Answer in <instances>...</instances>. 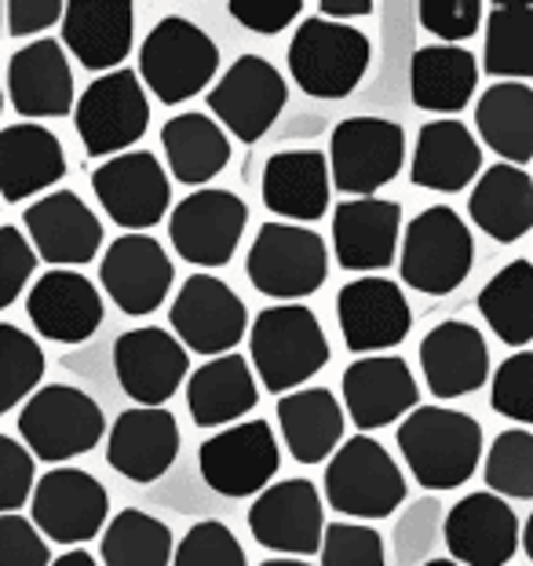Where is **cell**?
<instances>
[{
  "label": "cell",
  "mask_w": 533,
  "mask_h": 566,
  "mask_svg": "<svg viewBox=\"0 0 533 566\" xmlns=\"http://www.w3.org/2000/svg\"><path fill=\"white\" fill-rule=\"evenodd\" d=\"M479 176L482 147L468 125H460L457 117H439V122L420 125L414 165H409L414 187L435 190V195H460Z\"/></svg>",
  "instance_id": "cell-32"
},
{
  "label": "cell",
  "mask_w": 533,
  "mask_h": 566,
  "mask_svg": "<svg viewBox=\"0 0 533 566\" xmlns=\"http://www.w3.org/2000/svg\"><path fill=\"white\" fill-rule=\"evenodd\" d=\"M468 216L493 242L512 245L533 231V179L515 165H490L475 179Z\"/></svg>",
  "instance_id": "cell-35"
},
{
  "label": "cell",
  "mask_w": 533,
  "mask_h": 566,
  "mask_svg": "<svg viewBox=\"0 0 533 566\" xmlns=\"http://www.w3.org/2000/svg\"><path fill=\"white\" fill-rule=\"evenodd\" d=\"M475 132L504 165L533 161V84H490L475 103Z\"/></svg>",
  "instance_id": "cell-38"
},
{
  "label": "cell",
  "mask_w": 533,
  "mask_h": 566,
  "mask_svg": "<svg viewBox=\"0 0 533 566\" xmlns=\"http://www.w3.org/2000/svg\"><path fill=\"white\" fill-rule=\"evenodd\" d=\"M33 526L44 541L55 545H84L92 537H103L111 523V493L84 468L59 464L44 472L33 486Z\"/></svg>",
  "instance_id": "cell-15"
},
{
  "label": "cell",
  "mask_w": 533,
  "mask_h": 566,
  "mask_svg": "<svg viewBox=\"0 0 533 566\" xmlns=\"http://www.w3.org/2000/svg\"><path fill=\"white\" fill-rule=\"evenodd\" d=\"M344 406L330 388H300L278 399V428L300 464H325L344 442Z\"/></svg>",
  "instance_id": "cell-34"
},
{
  "label": "cell",
  "mask_w": 533,
  "mask_h": 566,
  "mask_svg": "<svg viewBox=\"0 0 533 566\" xmlns=\"http://www.w3.org/2000/svg\"><path fill=\"white\" fill-rule=\"evenodd\" d=\"M336 325L351 355H387L414 329V311L403 293V285L366 274V279L347 282L336 293Z\"/></svg>",
  "instance_id": "cell-17"
},
{
  "label": "cell",
  "mask_w": 533,
  "mask_h": 566,
  "mask_svg": "<svg viewBox=\"0 0 533 566\" xmlns=\"http://www.w3.org/2000/svg\"><path fill=\"white\" fill-rule=\"evenodd\" d=\"M227 15L238 19V27H245L249 33L274 38V33L289 30L304 15V4L300 0H285V4H271V0H230Z\"/></svg>",
  "instance_id": "cell-51"
},
{
  "label": "cell",
  "mask_w": 533,
  "mask_h": 566,
  "mask_svg": "<svg viewBox=\"0 0 533 566\" xmlns=\"http://www.w3.org/2000/svg\"><path fill=\"white\" fill-rule=\"evenodd\" d=\"M406 475L384 442L373 436H351L325 464V501L351 523L387 520L406 501Z\"/></svg>",
  "instance_id": "cell-7"
},
{
  "label": "cell",
  "mask_w": 533,
  "mask_h": 566,
  "mask_svg": "<svg viewBox=\"0 0 533 566\" xmlns=\"http://www.w3.org/2000/svg\"><path fill=\"white\" fill-rule=\"evenodd\" d=\"M249 205L234 190L201 187L168 212V242L194 268H227L245 238Z\"/></svg>",
  "instance_id": "cell-13"
},
{
  "label": "cell",
  "mask_w": 533,
  "mask_h": 566,
  "mask_svg": "<svg viewBox=\"0 0 533 566\" xmlns=\"http://www.w3.org/2000/svg\"><path fill=\"white\" fill-rule=\"evenodd\" d=\"M92 190L100 198L103 212L128 234L150 231L161 223L173 205V184H168L165 165L150 150H128L117 158L95 165Z\"/></svg>",
  "instance_id": "cell-16"
},
{
  "label": "cell",
  "mask_w": 533,
  "mask_h": 566,
  "mask_svg": "<svg viewBox=\"0 0 533 566\" xmlns=\"http://www.w3.org/2000/svg\"><path fill=\"white\" fill-rule=\"evenodd\" d=\"M100 282L106 296L121 307V315L143 318L165 304L168 289L176 282V268L161 242L150 234H121L103 252Z\"/></svg>",
  "instance_id": "cell-21"
},
{
  "label": "cell",
  "mask_w": 533,
  "mask_h": 566,
  "mask_svg": "<svg viewBox=\"0 0 533 566\" xmlns=\"http://www.w3.org/2000/svg\"><path fill=\"white\" fill-rule=\"evenodd\" d=\"M420 373L435 399H460L490 380V347L471 322L446 318L424 333Z\"/></svg>",
  "instance_id": "cell-29"
},
{
  "label": "cell",
  "mask_w": 533,
  "mask_h": 566,
  "mask_svg": "<svg viewBox=\"0 0 533 566\" xmlns=\"http://www.w3.org/2000/svg\"><path fill=\"white\" fill-rule=\"evenodd\" d=\"M179 424L168 409H125L106 428V464L128 483H157L179 457Z\"/></svg>",
  "instance_id": "cell-24"
},
{
  "label": "cell",
  "mask_w": 533,
  "mask_h": 566,
  "mask_svg": "<svg viewBox=\"0 0 533 566\" xmlns=\"http://www.w3.org/2000/svg\"><path fill=\"white\" fill-rule=\"evenodd\" d=\"M420 566H457L453 559H428V563H420Z\"/></svg>",
  "instance_id": "cell-57"
},
{
  "label": "cell",
  "mask_w": 533,
  "mask_h": 566,
  "mask_svg": "<svg viewBox=\"0 0 533 566\" xmlns=\"http://www.w3.org/2000/svg\"><path fill=\"white\" fill-rule=\"evenodd\" d=\"M406 132L387 117L358 114L344 117L330 136V176L333 187L351 198H373L380 187L403 172Z\"/></svg>",
  "instance_id": "cell-10"
},
{
  "label": "cell",
  "mask_w": 533,
  "mask_h": 566,
  "mask_svg": "<svg viewBox=\"0 0 533 566\" xmlns=\"http://www.w3.org/2000/svg\"><path fill=\"white\" fill-rule=\"evenodd\" d=\"M52 566H103L100 559L92 556V552H84V548H70L63 552L59 559H52Z\"/></svg>",
  "instance_id": "cell-54"
},
{
  "label": "cell",
  "mask_w": 533,
  "mask_h": 566,
  "mask_svg": "<svg viewBox=\"0 0 533 566\" xmlns=\"http://www.w3.org/2000/svg\"><path fill=\"white\" fill-rule=\"evenodd\" d=\"M0 566H52L48 541L27 515H0Z\"/></svg>",
  "instance_id": "cell-50"
},
{
  "label": "cell",
  "mask_w": 533,
  "mask_h": 566,
  "mask_svg": "<svg viewBox=\"0 0 533 566\" xmlns=\"http://www.w3.org/2000/svg\"><path fill=\"white\" fill-rule=\"evenodd\" d=\"M482 479L504 501H533V431L508 428L482 453Z\"/></svg>",
  "instance_id": "cell-43"
},
{
  "label": "cell",
  "mask_w": 533,
  "mask_h": 566,
  "mask_svg": "<svg viewBox=\"0 0 533 566\" xmlns=\"http://www.w3.org/2000/svg\"><path fill=\"white\" fill-rule=\"evenodd\" d=\"M519 515L504 497L475 490L460 497L442 523L446 548L457 566H508L519 548Z\"/></svg>",
  "instance_id": "cell-22"
},
{
  "label": "cell",
  "mask_w": 533,
  "mask_h": 566,
  "mask_svg": "<svg viewBox=\"0 0 533 566\" xmlns=\"http://www.w3.org/2000/svg\"><path fill=\"white\" fill-rule=\"evenodd\" d=\"M318 15L330 22H344V19H366L373 15V0H322Z\"/></svg>",
  "instance_id": "cell-53"
},
{
  "label": "cell",
  "mask_w": 533,
  "mask_h": 566,
  "mask_svg": "<svg viewBox=\"0 0 533 566\" xmlns=\"http://www.w3.org/2000/svg\"><path fill=\"white\" fill-rule=\"evenodd\" d=\"M114 377L136 406L165 409L190 377V352L161 325H139L114 340Z\"/></svg>",
  "instance_id": "cell-18"
},
{
  "label": "cell",
  "mask_w": 533,
  "mask_h": 566,
  "mask_svg": "<svg viewBox=\"0 0 533 566\" xmlns=\"http://www.w3.org/2000/svg\"><path fill=\"white\" fill-rule=\"evenodd\" d=\"M341 391H344V413L355 420L358 436H369L373 428L403 424L420 402L414 369L398 355L355 358L344 369Z\"/></svg>",
  "instance_id": "cell-20"
},
{
  "label": "cell",
  "mask_w": 533,
  "mask_h": 566,
  "mask_svg": "<svg viewBox=\"0 0 533 566\" xmlns=\"http://www.w3.org/2000/svg\"><path fill=\"white\" fill-rule=\"evenodd\" d=\"M27 315L44 340L84 344L103 325V296L84 274L52 268L33 282L27 296Z\"/></svg>",
  "instance_id": "cell-27"
},
{
  "label": "cell",
  "mask_w": 533,
  "mask_h": 566,
  "mask_svg": "<svg viewBox=\"0 0 533 566\" xmlns=\"http://www.w3.org/2000/svg\"><path fill=\"white\" fill-rule=\"evenodd\" d=\"M289 103V84L263 55H238L227 74L212 84L209 111L212 122L238 143H260Z\"/></svg>",
  "instance_id": "cell-12"
},
{
  "label": "cell",
  "mask_w": 533,
  "mask_h": 566,
  "mask_svg": "<svg viewBox=\"0 0 533 566\" xmlns=\"http://www.w3.org/2000/svg\"><path fill=\"white\" fill-rule=\"evenodd\" d=\"M479 88V63L468 48L428 44L409 59V95L428 114L453 117L471 103Z\"/></svg>",
  "instance_id": "cell-36"
},
{
  "label": "cell",
  "mask_w": 533,
  "mask_h": 566,
  "mask_svg": "<svg viewBox=\"0 0 533 566\" xmlns=\"http://www.w3.org/2000/svg\"><path fill=\"white\" fill-rule=\"evenodd\" d=\"M519 537H523V552H526L530 563H533V512H530V520H526L523 534H519Z\"/></svg>",
  "instance_id": "cell-55"
},
{
  "label": "cell",
  "mask_w": 533,
  "mask_h": 566,
  "mask_svg": "<svg viewBox=\"0 0 533 566\" xmlns=\"http://www.w3.org/2000/svg\"><path fill=\"white\" fill-rule=\"evenodd\" d=\"M257 402V377H252V366L238 352L209 358L187 377V413L198 428L241 424V417H249Z\"/></svg>",
  "instance_id": "cell-33"
},
{
  "label": "cell",
  "mask_w": 533,
  "mask_h": 566,
  "mask_svg": "<svg viewBox=\"0 0 533 566\" xmlns=\"http://www.w3.org/2000/svg\"><path fill=\"white\" fill-rule=\"evenodd\" d=\"M198 468L220 497H260L282 468V446L266 420H241L201 442Z\"/></svg>",
  "instance_id": "cell-14"
},
{
  "label": "cell",
  "mask_w": 533,
  "mask_h": 566,
  "mask_svg": "<svg viewBox=\"0 0 533 566\" xmlns=\"http://www.w3.org/2000/svg\"><path fill=\"white\" fill-rule=\"evenodd\" d=\"M22 223H27L38 260L52 263V268H81V263H92L95 252L103 249L100 216L74 190H55V195L38 198L22 212Z\"/></svg>",
  "instance_id": "cell-23"
},
{
  "label": "cell",
  "mask_w": 533,
  "mask_h": 566,
  "mask_svg": "<svg viewBox=\"0 0 533 566\" xmlns=\"http://www.w3.org/2000/svg\"><path fill=\"white\" fill-rule=\"evenodd\" d=\"M176 340L194 355L220 358L230 355L249 333V307L234 289L209 271H198L184 279L179 293L168 307Z\"/></svg>",
  "instance_id": "cell-11"
},
{
  "label": "cell",
  "mask_w": 533,
  "mask_h": 566,
  "mask_svg": "<svg viewBox=\"0 0 533 566\" xmlns=\"http://www.w3.org/2000/svg\"><path fill=\"white\" fill-rule=\"evenodd\" d=\"M173 552L176 537L168 523L139 509H121L111 515L100 541L103 566H173Z\"/></svg>",
  "instance_id": "cell-40"
},
{
  "label": "cell",
  "mask_w": 533,
  "mask_h": 566,
  "mask_svg": "<svg viewBox=\"0 0 533 566\" xmlns=\"http://www.w3.org/2000/svg\"><path fill=\"white\" fill-rule=\"evenodd\" d=\"M161 150L173 179L184 187H205L230 161V136L201 111H184L161 125Z\"/></svg>",
  "instance_id": "cell-37"
},
{
  "label": "cell",
  "mask_w": 533,
  "mask_h": 566,
  "mask_svg": "<svg viewBox=\"0 0 533 566\" xmlns=\"http://www.w3.org/2000/svg\"><path fill=\"white\" fill-rule=\"evenodd\" d=\"M8 99L27 122L74 114V70L63 41L38 38L8 59Z\"/></svg>",
  "instance_id": "cell-26"
},
{
  "label": "cell",
  "mask_w": 533,
  "mask_h": 566,
  "mask_svg": "<svg viewBox=\"0 0 533 566\" xmlns=\"http://www.w3.org/2000/svg\"><path fill=\"white\" fill-rule=\"evenodd\" d=\"M260 566H311L307 559H289V556H278V559H263Z\"/></svg>",
  "instance_id": "cell-56"
},
{
  "label": "cell",
  "mask_w": 533,
  "mask_h": 566,
  "mask_svg": "<svg viewBox=\"0 0 533 566\" xmlns=\"http://www.w3.org/2000/svg\"><path fill=\"white\" fill-rule=\"evenodd\" d=\"M74 128L88 158L128 154L150 128V99L136 70L95 77L74 103Z\"/></svg>",
  "instance_id": "cell-9"
},
{
  "label": "cell",
  "mask_w": 533,
  "mask_h": 566,
  "mask_svg": "<svg viewBox=\"0 0 533 566\" xmlns=\"http://www.w3.org/2000/svg\"><path fill=\"white\" fill-rule=\"evenodd\" d=\"M263 205L282 220L314 223L322 220L333 198V176L330 161L322 150H278L263 165Z\"/></svg>",
  "instance_id": "cell-30"
},
{
  "label": "cell",
  "mask_w": 533,
  "mask_h": 566,
  "mask_svg": "<svg viewBox=\"0 0 533 566\" xmlns=\"http://www.w3.org/2000/svg\"><path fill=\"white\" fill-rule=\"evenodd\" d=\"M63 8L59 0H11L4 4L8 33L11 38H33V33L52 30L55 22H63Z\"/></svg>",
  "instance_id": "cell-52"
},
{
  "label": "cell",
  "mask_w": 533,
  "mask_h": 566,
  "mask_svg": "<svg viewBox=\"0 0 533 566\" xmlns=\"http://www.w3.org/2000/svg\"><path fill=\"white\" fill-rule=\"evenodd\" d=\"M216 70H220V44L184 15H165L139 44V81L165 106L201 95Z\"/></svg>",
  "instance_id": "cell-6"
},
{
  "label": "cell",
  "mask_w": 533,
  "mask_h": 566,
  "mask_svg": "<svg viewBox=\"0 0 533 566\" xmlns=\"http://www.w3.org/2000/svg\"><path fill=\"white\" fill-rule=\"evenodd\" d=\"M66 150L52 128L19 122L0 128V198L19 205L66 176Z\"/></svg>",
  "instance_id": "cell-31"
},
{
  "label": "cell",
  "mask_w": 533,
  "mask_h": 566,
  "mask_svg": "<svg viewBox=\"0 0 533 566\" xmlns=\"http://www.w3.org/2000/svg\"><path fill=\"white\" fill-rule=\"evenodd\" d=\"M289 74L311 99H347L369 70L373 48L351 22H330L322 15L300 19L289 41Z\"/></svg>",
  "instance_id": "cell-5"
},
{
  "label": "cell",
  "mask_w": 533,
  "mask_h": 566,
  "mask_svg": "<svg viewBox=\"0 0 533 566\" xmlns=\"http://www.w3.org/2000/svg\"><path fill=\"white\" fill-rule=\"evenodd\" d=\"M398 453L414 472V483L442 493L464 486L482 461V424L450 406H417L395 431Z\"/></svg>",
  "instance_id": "cell-1"
},
{
  "label": "cell",
  "mask_w": 533,
  "mask_h": 566,
  "mask_svg": "<svg viewBox=\"0 0 533 566\" xmlns=\"http://www.w3.org/2000/svg\"><path fill=\"white\" fill-rule=\"evenodd\" d=\"M103 436V406L74 384H44L19 409V442L33 453V461L59 468L92 453Z\"/></svg>",
  "instance_id": "cell-4"
},
{
  "label": "cell",
  "mask_w": 533,
  "mask_h": 566,
  "mask_svg": "<svg viewBox=\"0 0 533 566\" xmlns=\"http://www.w3.org/2000/svg\"><path fill=\"white\" fill-rule=\"evenodd\" d=\"M0 27H4V4H0Z\"/></svg>",
  "instance_id": "cell-58"
},
{
  "label": "cell",
  "mask_w": 533,
  "mask_h": 566,
  "mask_svg": "<svg viewBox=\"0 0 533 566\" xmlns=\"http://www.w3.org/2000/svg\"><path fill=\"white\" fill-rule=\"evenodd\" d=\"M479 315L487 318L493 336L508 347H526L533 340V263H504L479 293Z\"/></svg>",
  "instance_id": "cell-39"
},
{
  "label": "cell",
  "mask_w": 533,
  "mask_h": 566,
  "mask_svg": "<svg viewBox=\"0 0 533 566\" xmlns=\"http://www.w3.org/2000/svg\"><path fill=\"white\" fill-rule=\"evenodd\" d=\"M475 268V238L450 205H428L406 223L398 245V274L424 296H450Z\"/></svg>",
  "instance_id": "cell-3"
},
{
  "label": "cell",
  "mask_w": 533,
  "mask_h": 566,
  "mask_svg": "<svg viewBox=\"0 0 533 566\" xmlns=\"http://www.w3.org/2000/svg\"><path fill=\"white\" fill-rule=\"evenodd\" d=\"M38 464L19 439L0 436V515H15L33 497Z\"/></svg>",
  "instance_id": "cell-48"
},
{
  "label": "cell",
  "mask_w": 533,
  "mask_h": 566,
  "mask_svg": "<svg viewBox=\"0 0 533 566\" xmlns=\"http://www.w3.org/2000/svg\"><path fill=\"white\" fill-rule=\"evenodd\" d=\"M173 566H249L234 530L220 520L194 523L173 552Z\"/></svg>",
  "instance_id": "cell-44"
},
{
  "label": "cell",
  "mask_w": 533,
  "mask_h": 566,
  "mask_svg": "<svg viewBox=\"0 0 533 566\" xmlns=\"http://www.w3.org/2000/svg\"><path fill=\"white\" fill-rule=\"evenodd\" d=\"M245 274L257 293L296 304L314 296L330 279L325 238L300 223H263L249 245Z\"/></svg>",
  "instance_id": "cell-8"
},
{
  "label": "cell",
  "mask_w": 533,
  "mask_h": 566,
  "mask_svg": "<svg viewBox=\"0 0 533 566\" xmlns=\"http://www.w3.org/2000/svg\"><path fill=\"white\" fill-rule=\"evenodd\" d=\"M249 534L263 548L289 559H307L322 552L325 512L322 493L311 479H282L271 483L249 509Z\"/></svg>",
  "instance_id": "cell-19"
},
{
  "label": "cell",
  "mask_w": 533,
  "mask_h": 566,
  "mask_svg": "<svg viewBox=\"0 0 533 566\" xmlns=\"http://www.w3.org/2000/svg\"><path fill=\"white\" fill-rule=\"evenodd\" d=\"M0 114H4V92H0Z\"/></svg>",
  "instance_id": "cell-59"
},
{
  "label": "cell",
  "mask_w": 533,
  "mask_h": 566,
  "mask_svg": "<svg viewBox=\"0 0 533 566\" xmlns=\"http://www.w3.org/2000/svg\"><path fill=\"white\" fill-rule=\"evenodd\" d=\"M44 347L27 329L0 322V413H11L38 391L44 380Z\"/></svg>",
  "instance_id": "cell-42"
},
{
  "label": "cell",
  "mask_w": 533,
  "mask_h": 566,
  "mask_svg": "<svg viewBox=\"0 0 533 566\" xmlns=\"http://www.w3.org/2000/svg\"><path fill=\"white\" fill-rule=\"evenodd\" d=\"M482 70L497 81H533V4H493L487 11Z\"/></svg>",
  "instance_id": "cell-41"
},
{
  "label": "cell",
  "mask_w": 533,
  "mask_h": 566,
  "mask_svg": "<svg viewBox=\"0 0 533 566\" xmlns=\"http://www.w3.org/2000/svg\"><path fill=\"white\" fill-rule=\"evenodd\" d=\"M403 245V205L347 198L333 209V252L344 271H387Z\"/></svg>",
  "instance_id": "cell-25"
},
{
  "label": "cell",
  "mask_w": 533,
  "mask_h": 566,
  "mask_svg": "<svg viewBox=\"0 0 533 566\" xmlns=\"http://www.w3.org/2000/svg\"><path fill=\"white\" fill-rule=\"evenodd\" d=\"M38 271V252L19 227H0V311H8L22 296V289Z\"/></svg>",
  "instance_id": "cell-49"
},
{
  "label": "cell",
  "mask_w": 533,
  "mask_h": 566,
  "mask_svg": "<svg viewBox=\"0 0 533 566\" xmlns=\"http://www.w3.org/2000/svg\"><path fill=\"white\" fill-rule=\"evenodd\" d=\"M322 566H387L384 537L366 523H330L322 537Z\"/></svg>",
  "instance_id": "cell-46"
},
{
  "label": "cell",
  "mask_w": 533,
  "mask_h": 566,
  "mask_svg": "<svg viewBox=\"0 0 533 566\" xmlns=\"http://www.w3.org/2000/svg\"><path fill=\"white\" fill-rule=\"evenodd\" d=\"M490 406L497 417L533 428V352H515L493 369Z\"/></svg>",
  "instance_id": "cell-45"
},
{
  "label": "cell",
  "mask_w": 533,
  "mask_h": 566,
  "mask_svg": "<svg viewBox=\"0 0 533 566\" xmlns=\"http://www.w3.org/2000/svg\"><path fill=\"white\" fill-rule=\"evenodd\" d=\"M417 19L424 33L439 38V44H460L479 33L487 22V8L479 0H420Z\"/></svg>",
  "instance_id": "cell-47"
},
{
  "label": "cell",
  "mask_w": 533,
  "mask_h": 566,
  "mask_svg": "<svg viewBox=\"0 0 533 566\" xmlns=\"http://www.w3.org/2000/svg\"><path fill=\"white\" fill-rule=\"evenodd\" d=\"M136 44V8L128 0H74L63 8V48L92 74L125 70Z\"/></svg>",
  "instance_id": "cell-28"
},
{
  "label": "cell",
  "mask_w": 533,
  "mask_h": 566,
  "mask_svg": "<svg viewBox=\"0 0 533 566\" xmlns=\"http://www.w3.org/2000/svg\"><path fill=\"white\" fill-rule=\"evenodd\" d=\"M249 363L271 395L300 391L330 363V340L304 304H274L249 325Z\"/></svg>",
  "instance_id": "cell-2"
}]
</instances>
